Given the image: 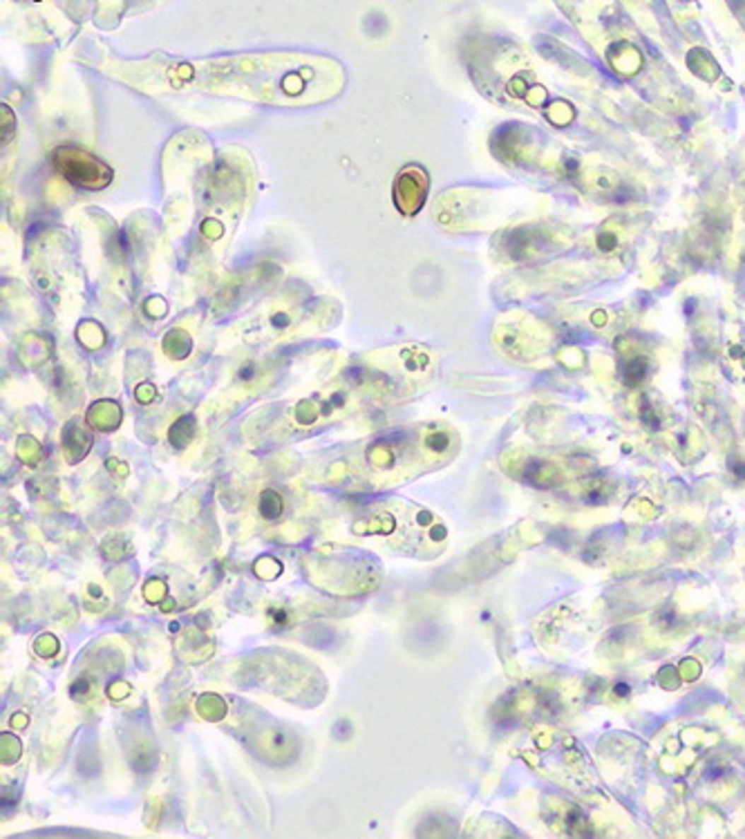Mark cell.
I'll list each match as a JSON object with an SVG mask.
<instances>
[{
    "label": "cell",
    "instance_id": "ba28073f",
    "mask_svg": "<svg viewBox=\"0 0 745 839\" xmlns=\"http://www.w3.org/2000/svg\"><path fill=\"white\" fill-rule=\"evenodd\" d=\"M164 349L172 358H184L188 351H191V338H188L184 332H170L164 341Z\"/></svg>",
    "mask_w": 745,
    "mask_h": 839
},
{
    "label": "cell",
    "instance_id": "3957f363",
    "mask_svg": "<svg viewBox=\"0 0 745 839\" xmlns=\"http://www.w3.org/2000/svg\"><path fill=\"white\" fill-rule=\"evenodd\" d=\"M61 441H63V452H65L67 464L81 462V459H83V457L88 454L90 445H92L90 432L86 430V426H81L78 421L67 423V428L63 430Z\"/></svg>",
    "mask_w": 745,
    "mask_h": 839
},
{
    "label": "cell",
    "instance_id": "8fae6325",
    "mask_svg": "<svg viewBox=\"0 0 745 839\" xmlns=\"http://www.w3.org/2000/svg\"><path fill=\"white\" fill-rule=\"evenodd\" d=\"M34 649H36V654H38L40 658H52V656H57V654H59L61 645H59V638H57V635H52V633H43V635H38V638H36V643H34Z\"/></svg>",
    "mask_w": 745,
    "mask_h": 839
},
{
    "label": "cell",
    "instance_id": "8992f818",
    "mask_svg": "<svg viewBox=\"0 0 745 839\" xmlns=\"http://www.w3.org/2000/svg\"><path fill=\"white\" fill-rule=\"evenodd\" d=\"M197 712L206 721H222L226 716V703L218 694H204L197 700Z\"/></svg>",
    "mask_w": 745,
    "mask_h": 839
},
{
    "label": "cell",
    "instance_id": "30bf717a",
    "mask_svg": "<svg viewBox=\"0 0 745 839\" xmlns=\"http://www.w3.org/2000/svg\"><path fill=\"white\" fill-rule=\"evenodd\" d=\"M0 743H3V763H5V765L16 763V761L20 759V752H23L20 739H18L16 734L5 732L3 737H0Z\"/></svg>",
    "mask_w": 745,
    "mask_h": 839
},
{
    "label": "cell",
    "instance_id": "6da1fadb",
    "mask_svg": "<svg viewBox=\"0 0 745 839\" xmlns=\"http://www.w3.org/2000/svg\"><path fill=\"white\" fill-rule=\"evenodd\" d=\"M54 164H57L63 177H67L78 188H86V191H99V188H105L112 182V170L103 161L72 146L59 148L54 153Z\"/></svg>",
    "mask_w": 745,
    "mask_h": 839
},
{
    "label": "cell",
    "instance_id": "9c48e42d",
    "mask_svg": "<svg viewBox=\"0 0 745 839\" xmlns=\"http://www.w3.org/2000/svg\"><path fill=\"white\" fill-rule=\"evenodd\" d=\"M40 457H43V450H40V445L32 437H20L18 439V459L23 464L34 468L40 462Z\"/></svg>",
    "mask_w": 745,
    "mask_h": 839
},
{
    "label": "cell",
    "instance_id": "52a82bcc",
    "mask_svg": "<svg viewBox=\"0 0 745 839\" xmlns=\"http://www.w3.org/2000/svg\"><path fill=\"white\" fill-rule=\"evenodd\" d=\"M257 510H260V517L266 522H276L282 512V497L276 491H264L260 495V504H257Z\"/></svg>",
    "mask_w": 745,
    "mask_h": 839
},
{
    "label": "cell",
    "instance_id": "7c38bea8",
    "mask_svg": "<svg viewBox=\"0 0 745 839\" xmlns=\"http://www.w3.org/2000/svg\"><path fill=\"white\" fill-rule=\"evenodd\" d=\"M280 571H282V564L274 558H262L260 562H255V573L264 580H274L276 575H280Z\"/></svg>",
    "mask_w": 745,
    "mask_h": 839
},
{
    "label": "cell",
    "instance_id": "5b68a950",
    "mask_svg": "<svg viewBox=\"0 0 745 839\" xmlns=\"http://www.w3.org/2000/svg\"><path fill=\"white\" fill-rule=\"evenodd\" d=\"M193 435H195V418L193 416H182V418H177V421L172 423V428L168 432V441H170L172 448L184 450L186 445L193 441Z\"/></svg>",
    "mask_w": 745,
    "mask_h": 839
},
{
    "label": "cell",
    "instance_id": "4fadbf2b",
    "mask_svg": "<svg viewBox=\"0 0 745 839\" xmlns=\"http://www.w3.org/2000/svg\"><path fill=\"white\" fill-rule=\"evenodd\" d=\"M146 392H153V387H151V385H141V387L137 389V399H139L141 403H148V401L153 399L151 394H146Z\"/></svg>",
    "mask_w": 745,
    "mask_h": 839
},
{
    "label": "cell",
    "instance_id": "5bb4252c",
    "mask_svg": "<svg viewBox=\"0 0 745 839\" xmlns=\"http://www.w3.org/2000/svg\"><path fill=\"white\" fill-rule=\"evenodd\" d=\"M11 725H13V727H18V729H20V727H25V725H27V716H25V714H16V716H13V719H11Z\"/></svg>",
    "mask_w": 745,
    "mask_h": 839
},
{
    "label": "cell",
    "instance_id": "7a4b0ae2",
    "mask_svg": "<svg viewBox=\"0 0 745 839\" xmlns=\"http://www.w3.org/2000/svg\"><path fill=\"white\" fill-rule=\"evenodd\" d=\"M426 188H428V180L423 170L418 168L403 170L394 184V201L399 211L405 215H414L426 201Z\"/></svg>",
    "mask_w": 745,
    "mask_h": 839
},
{
    "label": "cell",
    "instance_id": "277c9868",
    "mask_svg": "<svg viewBox=\"0 0 745 839\" xmlns=\"http://www.w3.org/2000/svg\"><path fill=\"white\" fill-rule=\"evenodd\" d=\"M121 423V410L112 401H99L88 410V426L101 432H112Z\"/></svg>",
    "mask_w": 745,
    "mask_h": 839
}]
</instances>
